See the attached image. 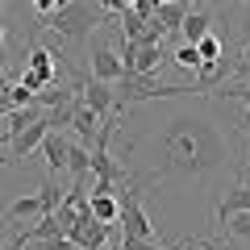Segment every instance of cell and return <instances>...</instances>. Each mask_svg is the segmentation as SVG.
I'll list each match as a JSON object with an SVG mask.
<instances>
[{
    "instance_id": "obj_1",
    "label": "cell",
    "mask_w": 250,
    "mask_h": 250,
    "mask_svg": "<svg viewBox=\"0 0 250 250\" xmlns=\"http://www.w3.org/2000/svg\"><path fill=\"white\" fill-rule=\"evenodd\" d=\"M159 150H163L159 175H200L221 159V138L196 117H175L163 129Z\"/></svg>"
},
{
    "instance_id": "obj_2",
    "label": "cell",
    "mask_w": 250,
    "mask_h": 250,
    "mask_svg": "<svg viewBox=\"0 0 250 250\" xmlns=\"http://www.w3.org/2000/svg\"><path fill=\"white\" fill-rule=\"evenodd\" d=\"M100 21H104V9H96L92 0H62V9H54L50 17H42V25L54 29L62 42H83Z\"/></svg>"
},
{
    "instance_id": "obj_3",
    "label": "cell",
    "mask_w": 250,
    "mask_h": 250,
    "mask_svg": "<svg viewBox=\"0 0 250 250\" xmlns=\"http://www.w3.org/2000/svg\"><path fill=\"white\" fill-rule=\"evenodd\" d=\"M59 200H62L59 184H54V179H46V184L38 188L34 196H21V200H13V205H9V217H13V221H25V217L54 213V208H59Z\"/></svg>"
},
{
    "instance_id": "obj_4",
    "label": "cell",
    "mask_w": 250,
    "mask_h": 250,
    "mask_svg": "<svg viewBox=\"0 0 250 250\" xmlns=\"http://www.w3.org/2000/svg\"><path fill=\"white\" fill-rule=\"evenodd\" d=\"M108 229H113V225L96 221V217H92V208L83 205L80 217H75V225L67 229V238L75 242V250H96V246H104V242H108Z\"/></svg>"
},
{
    "instance_id": "obj_5",
    "label": "cell",
    "mask_w": 250,
    "mask_h": 250,
    "mask_svg": "<svg viewBox=\"0 0 250 250\" xmlns=\"http://www.w3.org/2000/svg\"><path fill=\"white\" fill-rule=\"evenodd\" d=\"M88 75H92V80H104V83H117V80L125 75L121 54H117L113 46L96 42V46H92V54H88Z\"/></svg>"
},
{
    "instance_id": "obj_6",
    "label": "cell",
    "mask_w": 250,
    "mask_h": 250,
    "mask_svg": "<svg viewBox=\"0 0 250 250\" xmlns=\"http://www.w3.org/2000/svg\"><path fill=\"white\" fill-rule=\"evenodd\" d=\"M83 104L92 108V113L104 121V117L117 113V96H113V83L104 80H92V75H83Z\"/></svg>"
},
{
    "instance_id": "obj_7",
    "label": "cell",
    "mask_w": 250,
    "mask_h": 250,
    "mask_svg": "<svg viewBox=\"0 0 250 250\" xmlns=\"http://www.w3.org/2000/svg\"><path fill=\"white\" fill-rule=\"evenodd\" d=\"M46 134H50V125H46L42 117H38L34 125H25L21 134H13V138H9V163H17V159H25L29 150H38Z\"/></svg>"
},
{
    "instance_id": "obj_8",
    "label": "cell",
    "mask_w": 250,
    "mask_h": 250,
    "mask_svg": "<svg viewBox=\"0 0 250 250\" xmlns=\"http://www.w3.org/2000/svg\"><path fill=\"white\" fill-rule=\"evenodd\" d=\"M100 125H104V121H100V117L83 104V92H80V100H75V108H71V129H75V138H80L83 146H96Z\"/></svg>"
},
{
    "instance_id": "obj_9",
    "label": "cell",
    "mask_w": 250,
    "mask_h": 250,
    "mask_svg": "<svg viewBox=\"0 0 250 250\" xmlns=\"http://www.w3.org/2000/svg\"><path fill=\"white\" fill-rule=\"evenodd\" d=\"M38 150H42L46 167H50L54 175H59V171H67V154H71V142H67L59 129H50V134L42 138V146H38Z\"/></svg>"
},
{
    "instance_id": "obj_10",
    "label": "cell",
    "mask_w": 250,
    "mask_h": 250,
    "mask_svg": "<svg viewBox=\"0 0 250 250\" xmlns=\"http://www.w3.org/2000/svg\"><path fill=\"white\" fill-rule=\"evenodd\" d=\"M238 213H250V184H238V188H229V192L221 196V205H217V221H221V229H225V221L238 217Z\"/></svg>"
},
{
    "instance_id": "obj_11",
    "label": "cell",
    "mask_w": 250,
    "mask_h": 250,
    "mask_svg": "<svg viewBox=\"0 0 250 250\" xmlns=\"http://www.w3.org/2000/svg\"><path fill=\"white\" fill-rule=\"evenodd\" d=\"M184 17H188V0H171V4H154V13H150V21L163 29V34H175L179 25H184Z\"/></svg>"
},
{
    "instance_id": "obj_12",
    "label": "cell",
    "mask_w": 250,
    "mask_h": 250,
    "mask_svg": "<svg viewBox=\"0 0 250 250\" xmlns=\"http://www.w3.org/2000/svg\"><path fill=\"white\" fill-rule=\"evenodd\" d=\"M88 208H92V217L104 221V225H117V221H121V205H117V196H100V192H92V196H88Z\"/></svg>"
},
{
    "instance_id": "obj_13",
    "label": "cell",
    "mask_w": 250,
    "mask_h": 250,
    "mask_svg": "<svg viewBox=\"0 0 250 250\" xmlns=\"http://www.w3.org/2000/svg\"><path fill=\"white\" fill-rule=\"evenodd\" d=\"M67 171H71V179H88V175H92V146L71 142V154H67Z\"/></svg>"
},
{
    "instance_id": "obj_14",
    "label": "cell",
    "mask_w": 250,
    "mask_h": 250,
    "mask_svg": "<svg viewBox=\"0 0 250 250\" xmlns=\"http://www.w3.org/2000/svg\"><path fill=\"white\" fill-rule=\"evenodd\" d=\"M208 25H213V21H208L200 9H188V17H184V25H179V34H184V42H192V46H196L205 34H213Z\"/></svg>"
},
{
    "instance_id": "obj_15",
    "label": "cell",
    "mask_w": 250,
    "mask_h": 250,
    "mask_svg": "<svg viewBox=\"0 0 250 250\" xmlns=\"http://www.w3.org/2000/svg\"><path fill=\"white\" fill-rule=\"evenodd\" d=\"M171 62H179L184 71H196V67H200V50H196L192 42H184V46H179L175 54H171Z\"/></svg>"
},
{
    "instance_id": "obj_16",
    "label": "cell",
    "mask_w": 250,
    "mask_h": 250,
    "mask_svg": "<svg viewBox=\"0 0 250 250\" xmlns=\"http://www.w3.org/2000/svg\"><path fill=\"white\" fill-rule=\"evenodd\" d=\"M196 50H200V59H221L225 46H221V38H217V34H205V38L196 42Z\"/></svg>"
},
{
    "instance_id": "obj_17",
    "label": "cell",
    "mask_w": 250,
    "mask_h": 250,
    "mask_svg": "<svg viewBox=\"0 0 250 250\" xmlns=\"http://www.w3.org/2000/svg\"><path fill=\"white\" fill-rule=\"evenodd\" d=\"M25 104H34V92L25 83H9V108H25Z\"/></svg>"
},
{
    "instance_id": "obj_18",
    "label": "cell",
    "mask_w": 250,
    "mask_h": 250,
    "mask_svg": "<svg viewBox=\"0 0 250 250\" xmlns=\"http://www.w3.org/2000/svg\"><path fill=\"white\" fill-rule=\"evenodd\" d=\"M38 250H75V242L67 238V233H54V238H42V242H38Z\"/></svg>"
},
{
    "instance_id": "obj_19",
    "label": "cell",
    "mask_w": 250,
    "mask_h": 250,
    "mask_svg": "<svg viewBox=\"0 0 250 250\" xmlns=\"http://www.w3.org/2000/svg\"><path fill=\"white\" fill-rule=\"evenodd\" d=\"M250 71V38L242 42V54H238V62H233V75H246Z\"/></svg>"
},
{
    "instance_id": "obj_20",
    "label": "cell",
    "mask_w": 250,
    "mask_h": 250,
    "mask_svg": "<svg viewBox=\"0 0 250 250\" xmlns=\"http://www.w3.org/2000/svg\"><path fill=\"white\" fill-rule=\"evenodd\" d=\"M221 96H238L242 104H246V113H250V88L242 83V88H221Z\"/></svg>"
},
{
    "instance_id": "obj_21",
    "label": "cell",
    "mask_w": 250,
    "mask_h": 250,
    "mask_svg": "<svg viewBox=\"0 0 250 250\" xmlns=\"http://www.w3.org/2000/svg\"><path fill=\"white\" fill-rule=\"evenodd\" d=\"M34 9H38V17H50L54 9H62V0H34Z\"/></svg>"
},
{
    "instance_id": "obj_22",
    "label": "cell",
    "mask_w": 250,
    "mask_h": 250,
    "mask_svg": "<svg viewBox=\"0 0 250 250\" xmlns=\"http://www.w3.org/2000/svg\"><path fill=\"white\" fill-rule=\"evenodd\" d=\"M200 4H205V0H188V9H200Z\"/></svg>"
},
{
    "instance_id": "obj_23",
    "label": "cell",
    "mask_w": 250,
    "mask_h": 250,
    "mask_svg": "<svg viewBox=\"0 0 250 250\" xmlns=\"http://www.w3.org/2000/svg\"><path fill=\"white\" fill-rule=\"evenodd\" d=\"M9 113H13V108H0V121H4V117H9Z\"/></svg>"
},
{
    "instance_id": "obj_24",
    "label": "cell",
    "mask_w": 250,
    "mask_h": 250,
    "mask_svg": "<svg viewBox=\"0 0 250 250\" xmlns=\"http://www.w3.org/2000/svg\"><path fill=\"white\" fill-rule=\"evenodd\" d=\"M0 46H4V25H0Z\"/></svg>"
},
{
    "instance_id": "obj_25",
    "label": "cell",
    "mask_w": 250,
    "mask_h": 250,
    "mask_svg": "<svg viewBox=\"0 0 250 250\" xmlns=\"http://www.w3.org/2000/svg\"><path fill=\"white\" fill-rule=\"evenodd\" d=\"M96 250H113V246H108V242H104V246H96Z\"/></svg>"
},
{
    "instance_id": "obj_26",
    "label": "cell",
    "mask_w": 250,
    "mask_h": 250,
    "mask_svg": "<svg viewBox=\"0 0 250 250\" xmlns=\"http://www.w3.org/2000/svg\"><path fill=\"white\" fill-rule=\"evenodd\" d=\"M246 21H250V0H246Z\"/></svg>"
},
{
    "instance_id": "obj_27",
    "label": "cell",
    "mask_w": 250,
    "mask_h": 250,
    "mask_svg": "<svg viewBox=\"0 0 250 250\" xmlns=\"http://www.w3.org/2000/svg\"><path fill=\"white\" fill-rule=\"evenodd\" d=\"M188 250H205V246H188Z\"/></svg>"
},
{
    "instance_id": "obj_28",
    "label": "cell",
    "mask_w": 250,
    "mask_h": 250,
    "mask_svg": "<svg viewBox=\"0 0 250 250\" xmlns=\"http://www.w3.org/2000/svg\"><path fill=\"white\" fill-rule=\"evenodd\" d=\"M246 88H250V71H246Z\"/></svg>"
},
{
    "instance_id": "obj_29",
    "label": "cell",
    "mask_w": 250,
    "mask_h": 250,
    "mask_svg": "<svg viewBox=\"0 0 250 250\" xmlns=\"http://www.w3.org/2000/svg\"><path fill=\"white\" fill-rule=\"evenodd\" d=\"M0 9H4V0H0Z\"/></svg>"
}]
</instances>
